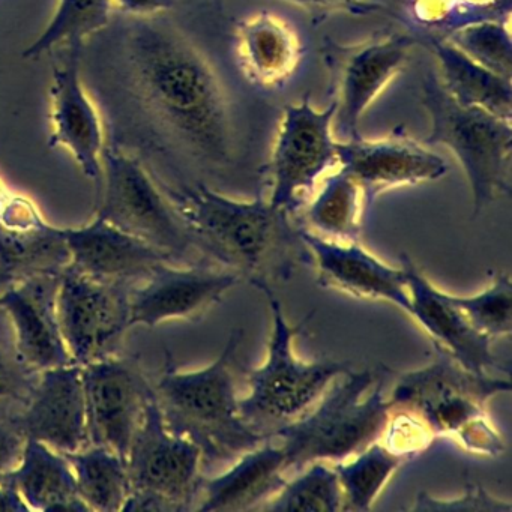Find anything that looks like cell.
<instances>
[{"instance_id":"cell-29","label":"cell","mask_w":512,"mask_h":512,"mask_svg":"<svg viewBox=\"0 0 512 512\" xmlns=\"http://www.w3.org/2000/svg\"><path fill=\"white\" fill-rule=\"evenodd\" d=\"M409 461L376 440L364 451L335 463L343 491V511H370L389 479Z\"/></svg>"},{"instance_id":"cell-19","label":"cell","mask_w":512,"mask_h":512,"mask_svg":"<svg viewBox=\"0 0 512 512\" xmlns=\"http://www.w3.org/2000/svg\"><path fill=\"white\" fill-rule=\"evenodd\" d=\"M61 275L22 278L0 296V308L10 320L17 350L23 361L37 373L74 364L59 325Z\"/></svg>"},{"instance_id":"cell-38","label":"cell","mask_w":512,"mask_h":512,"mask_svg":"<svg viewBox=\"0 0 512 512\" xmlns=\"http://www.w3.org/2000/svg\"><path fill=\"white\" fill-rule=\"evenodd\" d=\"M113 4L128 16L151 17L172 10L176 0H113Z\"/></svg>"},{"instance_id":"cell-37","label":"cell","mask_w":512,"mask_h":512,"mask_svg":"<svg viewBox=\"0 0 512 512\" xmlns=\"http://www.w3.org/2000/svg\"><path fill=\"white\" fill-rule=\"evenodd\" d=\"M26 437L16 422L0 419V479L13 472L22 457Z\"/></svg>"},{"instance_id":"cell-31","label":"cell","mask_w":512,"mask_h":512,"mask_svg":"<svg viewBox=\"0 0 512 512\" xmlns=\"http://www.w3.org/2000/svg\"><path fill=\"white\" fill-rule=\"evenodd\" d=\"M298 473L295 478L287 479L260 511H343V491L334 466L326 461H314Z\"/></svg>"},{"instance_id":"cell-7","label":"cell","mask_w":512,"mask_h":512,"mask_svg":"<svg viewBox=\"0 0 512 512\" xmlns=\"http://www.w3.org/2000/svg\"><path fill=\"white\" fill-rule=\"evenodd\" d=\"M422 104L431 124L425 143L445 146L455 155L469 181L473 217H478L511 191L512 121L478 107L461 106L436 71H430L422 82Z\"/></svg>"},{"instance_id":"cell-32","label":"cell","mask_w":512,"mask_h":512,"mask_svg":"<svg viewBox=\"0 0 512 512\" xmlns=\"http://www.w3.org/2000/svg\"><path fill=\"white\" fill-rule=\"evenodd\" d=\"M445 40L491 73L512 80L511 29L503 20L464 23L452 29Z\"/></svg>"},{"instance_id":"cell-41","label":"cell","mask_w":512,"mask_h":512,"mask_svg":"<svg viewBox=\"0 0 512 512\" xmlns=\"http://www.w3.org/2000/svg\"><path fill=\"white\" fill-rule=\"evenodd\" d=\"M17 278L13 277L10 272L4 271V269H0V296L4 295L14 283H16Z\"/></svg>"},{"instance_id":"cell-6","label":"cell","mask_w":512,"mask_h":512,"mask_svg":"<svg viewBox=\"0 0 512 512\" xmlns=\"http://www.w3.org/2000/svg\"><path fill=\"white\" fill-rule=\"evenodd\" d=\"M265 295L272 316V332L265 362L247 370L250 394L239 398V410L257 433L271 437L274 431L307 413L338 377L352 370L349 362L323 359L304 362L293 352V340L304 332L311 314L292 326L283 305L269 284H257Z\"/></svg>"},{"instance_id":"cell-22","label":"cell","mask_w":512,"mask_h":512,"mask_svg":"<svg viewBox=\"0 0 512 512\" xmlns=\"http://www.w3.org/2000/svg\"><path fill=\"white\" fill-rule=\"evenodd\" d=\"M64 229L50 226L22 197L0 205V269L17 281L41 274H62L70 266Z\"/></svg>"},{"instance_id":"cell-15","label":"cell","mask_w":512,"mask_h":512,"mask_svg":"<svg viewBox=\"0 0 512 512\" xmlns=\"http://www.w3.org/2000/svg\"><path fill=\"white\" fill-rule=\"evenodd\" d=\"M337 149L338 167L358 182L365 211L385 191L439 181L448 172V164L440 155L397 131L383 139L361 136L338 142Z\"/></svg>"},{"instance_id":"cell-3","label":"cell","mask_w":512,"mask_h":512,"mask_svg":"<svg viewBox=\"0 0 512 512\" xmlns=\"http://www.w3.org/2000/svg\"><path fill=\"white\" fill-rule=\"evenodd\" d=\"M241 338L242 331L233 332L220 356L196 371L178 370L166 352L163 370L152 380L167 428L200 449L203 467L241 457L268 439L247 424L239 410L232 367Z\"/></svg>"},{"instance_id":"cell-28","label":"cell","mask_w":512,"mask_h":512,"mask_svg":"<svg viewBox=\"0 0 512 512\" xmlns=\"http://www.w3.org/2000/svg\"><path fill=\"white\" fill-rule=\"evenodd\" d=\"M64 455L73 467L77 493L89 511H124L130 497L124 457L91 443L80 451Z\"/></svg>"},{"instance_id":"cell-10","label":"cell","mask_w":512,"mask_h":512,"mask_svg":"<svg viewBox=\"0 0 512 512\" xmlns=\"http://www.w3.org/2000/svg\"><path fill=\"white\" fill-rule=\"evenodd\" d=\"M134 286L97 280L68 266L58 290V316L74 364H92L118 355L130 325Z\"/></svg>"},{"instance_id":"cell-1","label":"cell","mask_w":512,"mask_h":512,"mask_svg":"<svg viewBox=\"0 0 512 512\" xmlns=\"http://www.w3.org/2000/svg\"><path fill=\"white\" fill-rule=\"evenodd\" d=\"M118 77L160 142L206 169L232 163V112L211 61L163 14L133 17L119 32Z\"/></svg>"},{"instance_id":"cell-27","label":"cell","mask_w":512,"mask_h":512,"mask_svg":"<svg viewBox=\"0 0 512 512\" xmlns=\"http://www.w3.org/2000/svg\"><path fill=\"white\" fill-rule=\"evenodd\" d=\"M364 194L358 182L338 169L323 181L317 196L311 200L299 223L322 236L337 242H361Z\"/></svg>"},{"instance_id":"cell-14","label":"cell","mask_w":512,"mask_h":512,"mask_svg":"<svg viewBox=\"0 0 512 512\" xmlns=\"http://www.w3.org/2000/svg\"><path fill=\"white\" fill-rule=\"evenodd\" d=\"M241 281L238 274L214 263H161L131 290V328H155L172 320L196 322Z\"/></svg>"},{"instance_id":"cell-33","label":"cell","mask_w":512,"mask_h":512,"mask_svg":"<svg viewBox=\"0 0 512 512\" xmlns=\"http://www.w3.org/2000/svg\"><path fill=\"white\" fill-rule=\"evenodd\" d=\"M469 322L491 341L508 337L512 331V284L505 272L494 275L488 287L473 296L449 295Z\"/></svg>"},{"instance_id":"cell-17","label":"cell","mask_w":512,"mask_h":512,"mask_svg":"<svg viewBox=\"0 0 512 512\" xmlns=\"http://www.w3.org/2000/svg\"><path fill=\"white\" fill-rule=\"evenodd\" d=\"M82 44L68 46L64 64L53 70L52 134L49 146L73 155L86 178L100 184L106 148L103 121L82 79Z\"/></svg>"},{"instance_id":"cell-16","label":"cell","mask_w":512,"mask_h":512,"mask_svg":"<svg viewBox=\"0 0 512 512\" xmlns=\"http://www.w3.org/2000/svg\"><path fill=\"white\" fill-rule=\"evenodd\" d=\"M299 233L316 268L319 286L364 301L389 302L410 314L412 305L401 266L386 265L361 242L331 241L302 224Z\"/></svg>"},{"instance_id":"cell-12","label":"cell","mask_w":512,"mask_h":512,"mask_svg":"<svg viewBox=\"0 0 512 512\" xmlns=\"http://www.w3.org/2000/svg\"><path fill=\"white\" fill-rule=\"evenodd\" d=\"M409 35L371 38L352 46L331 43L323 50L335 103L334 122L341 142L361 137L359 122L386 86L409 61Z\"/></svg>"},{"instance_id":"cell-24","label":"cell","mask_w":512,"mask_h":512,"mask_svg":"<svg viewBox=\"0 0 512 512\" xmlns=\"http://www.w3.org/2000/svg\"><path fill=\"white\" fill-rule=\"evenodd\" d=\"M239 65L262 88H280L298 68L302 47L292 26L263 11L244 20L236 32Z\"/></svg>"},{"instance_id":"cell-2","label":"cell","mask_w":512,"mask_h":512,"mask_svg":"<svg viewBox=\"0 0 512 512\" xmlns=\"http://www.w3.org/2000/svg\"><path fill=\"white\" fill-rule=\"evenodd\" d=\"M158 182L187 223L202 259L251 286L289 280L310 260L296 215L269 200L230 199L205 184L175 188Z\"/></svg>"},{"instance_id":"cell-11","label":"cell","mask_w":512,"mask_h":512,"mask_svg":"<svg viewBox=\"0 0 512 512\" xmlns=\"http://www.w3.org/2000/svg\"><path fill=\"white\" fill-rule=\"evenodd\" d=\"M334 115V101L325 110L308 100L284 109L269 164L272 205L296 215L317 181L338 166Z\"/></svg>"},{"instance_id":"cell-4","label":"cell","mask_w":512,"mask_h":512,"mask_svg":"<svg viewBox=\"0 0 512 512\" xmlns=\"http://www.w3.org/2000/svg\"><path fill=\"white\" fill-rule=\"evenodd\" d=\"M433 361L401 374L386 397L391 410H406L436 437H449L472 454L499 457L505 442L487 412L488 401L511 392L509 380L475 373L433 346Z\"/></svg>"},{"instance_id":"cell-20","label":"cell","mask_w":512,"mask_h":512,"mask_svg":"<svg viewBox=\"0 0 512 512\" xmlns=\"http://www.w3.org/2000/svg\"><path fill=\"white\" fill-rule=\"evenodd\" d=\"M400 263L412 305L409 316L430 335L433 346L445 350L475 373L491 374L493 370L509 373L508 367H503L494 355L493 341L481 334L463 311L452 304L448 293L437 289L407 254H401Z\"/></svg>"},{"instance_id":"cell-13","label":"cell","mask_w":512,"mask_h":512,"mask_svg":"<svg viewBox=\"0 0 512 512\" xmlns=\"http://www.w3.org/2000/svg\"><path fill=\"white\" fill-rule=\"evenodd\" d=\"M89 442L116 452L128 451L154 395L152 379L134 356L113 355L82 367Z\"/></svg>"},{"instance_id":"cell-8","label":"cell","mask_w":512,"mask_h":512,"mask_svg":"<svg viewBox=\"0 0 512 512\" xmlns=\"http://www.w3.org/2000/svg\"><path fill=\"white\" fill-rule=\"evenodd\" d=\"M101 161V199L95 217L142 239L176 265L205 262L184 218L139 157L113 145L104 148Z\"/></svg>"},{"instance_id":"cell-9","label":"cell","mask_w":512,"mask_h":512,"mask_svg":"<svg viewBox=\"0 0 512 512\" xmlns=\"http://www.w3.org/2000/svg\"><path fill=\"white\" fill-rule=\"evenodd\" d=\"M200 449L167 428L155 395L127 455L130 497L124 511L196 509L205 475Z\"/></svg>"},{"instance_id":"cell-34","label":"cell","mask_w":512,"mask_h":512,"mask_svg":"<svg viewBox=\"0 0 512 512\" xmlns=\"http://www.w3.org/2000/svg\"><path fill=\"white\" fill-rule=\"evenodd\" d=\"M37 379V371L20 356L10 320L0 308V419L16 421L28 403Z\"/></svg>"},{"instance_id":"cell-18","label":"cell","mask_w":512,"mask_h":512,"mask_svg":"<svg viewBox=\"0 0 512 512\" xmlns=\"http://www.w3.org/2000/svg\"><path fill=\"white\" fill-rule=\"evenodd\" d=\"M14 422L26 439L46 443L62 454L88 446L82 367L68 364L40 371L28 403Z\"/></svg>"},{"instance_id":"cell-25","label":"cell","mask_w":512,"mask_h":512,"mask_svg":"<svg viewBox=\"0 0 512 512\" xmlns=\"http://www.w3.org/2000/svg\"><path fill=\"white\" fill-rule=\"evenodd\" d=\"M10 478L29 511H89L77 493L70 461L46 443L26 439Z\"/></svg>"},{"instance_id":"cell-36","label":"cell","mask_w":512,"mask_h":512,"mask_svg":"<svg viewBox=\"0 0 512 512\" xmlns=\"http://www.w3.org/2000/svg\"><path fill=\"white\" fill-rule=\"evenodd\" d=\"M380 440H383V445L395 454L403 455L412 461L430 448L434 436L425 427L424 422L412 413L389 409L388 424Z\"/></svg>"},{"instance_id":"cell-35","label":"cell","mask_w":512,"mask_h":512,"mask_svg":"<svg viewBox=\"0 0 512 512\" xmlns=\"http://www.w3.org/2000/svg\"><path fill=\"white\" fill-rule=\"evenodd\" d=\"M407 509L413 512H511L512 505L488 493L482 485L467 482L464 493L454 499H437L421 491Z\"/></svg>"},{"instance_id":"cell-23","label":"cell","mask_w":512,"mask_h":512,"mask_svg":"<svg viewBox=\"0 0 512 512\" xmlns=\"http://www.w3.org/2000/svg\"><path fill=\"white\" fill-rule=\"evenodd\" d=\"M287 464L277 440L266 439L244 452L226 472L203 479L197 511H260L287 481Z\"/></svg>"},{"instance_id":"cell-30","label":"cell","mask_w":512,"mask_h":512,"mask_svg":"<svg viewBox=\"0 0 512 512\" xmlns=\"http://www.w3.org/2000/svg\"><path fill=\"white\" fill-rule=\"evenodd\" d=\"M113 0H58L43 34L26 47L25 59H37L56 47L85 43L112 25Z\"/></svg>"},{"instance_id":"cell-26","label":"cell","mask_w":512,"mask_h":512,"mask_svg":"<svg viewBox=\"0 0 512 512\" xmlns=\"http://www.w3.org/2000/svg\"><path fill=\"white\" fill-rule=\"evenodd\" d=\"M428 46L439 65L440 82L458 104L512 121V80L476 64L445 38H431Z\"/></svg>"},{"instance_id":"cell-21","label":"cell","mask_w":512,"mask_h":512,"mask_svg":"<svg viewBox=\"0 0 512 512\" xmlns=\"http://www.w3.org/2000/svg\"><path fill=\"white\" fill-rule=\"evenodd\" d=\"M64 235L71 268L97 280L137 286L161 263H172L157 248L98 217L88 226L64 229Z\"/></svg>"},{"instance_id":"cell-40","label":"cell","mask_w":512,"mask_h":512,"mask_svg":"<svg viewBox=\"0 0 512 512\" xmlns=\"http://www.w3.org/2000/svg\"><path fill=\"white\" fill-rule=\"evenodd\" d=\"M290 4L301 5V7L307 8H337L343 7V5L350 4L353 0H286Z\"/></svg>"},{"instance_id":"cell-5","label":"cell","mask_w":512,"mask_h":512,"mask_svg":"<svg viewBox=\"0 0 512 512\" xmlns=\"http://www.w3.org/2000/svg\"><path fill=\"white\" fill-rule=\"evenodd\" d=\"M391 371H353L338 377L319 403L272 433L283 448L287 472L314 461L341 463L380 440L389 419L385 385Z\"/></svg>"},{"instance_id":"cell-39","label":"cell","mask_w":512,"mask_h":512,"mask_svg":"<svg viewBox=\"0 0 512 512\" xmlns=\"http://www.w3.org/2000/svg\"><path fill=\"white\" fill-rule=\"evenodd\" d=\"M29 511L25 500L20 496L14 482L11 481L10 473L4 479H0V512Z\"/></svg>"}]
</instances>
